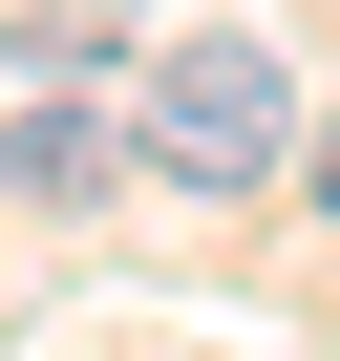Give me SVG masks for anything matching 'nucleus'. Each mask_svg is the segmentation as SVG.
Returning a JSON list of instances; mask_svg holds the SVG:
<instances>
[{
  "label": "nucleus",
  "instance_id": "obj_1",
  "mask_svg": "<svg viewBox=\"0 0 340 361\" xmlns=\"http://www.w3.org/2000/svg\"><path fill=\"white\" fill-rule=\"evenodd\" d=\"M128 149L170 170V192H277V170H298V64L277 43H170L149 85H128Z\"/></svg>",
  "mask_w": 340,
  "mask_h": 361
},
{
  "label": "nucleus",
  "instance_id": "obj_2",
  "mask_svg": "<svg viewBox=\"0 0 340 361\" xmlns=\"http://www.w3.org/2000/svg\"><path fill=\"white\" fill-rule=\"evenodd\" d=\"M107 106H22V128H0V192H107Z\"/></svg>",
  "mask_w": 340,
  "mask_h": 361
},
{
  "label": "nucleus",
  "instance_id": "obj_3",
  "mask_svg": "<svg viewBox=\"0 0 340 361\" xmlns=\"http://www.w3.org/2000/svg\"><path fill=\"white\" fill-rule=\"evenodd\" d=\"M0 22H43V43H107V0H0Z\"/></svg>",
  "mask_w": 340,
  "mask_h": 361
},
{
  "label": "nucleus",
  "instance_id": "obj_4",
  "mask_svg": "<svg viewBox=\"0 0 340 361\" xmlns=\"http://www.w3.org/2000/svg\"><path fill=\"white\" fill-rule=\"evenodd\" d=\"M319 213H340V106H319Z\"/></svg>",
  "mask_w": 340,
  "mask_h": 361
}]
</instances>
